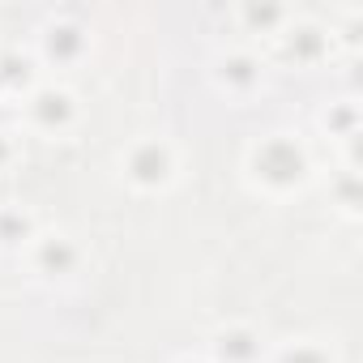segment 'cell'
Masks as SVG:
<instances>
[{"mask_svg": "<svg viewBox=\"0 0 363 363\" xmlns=\"http://www.w3.org/2000/svg\"><path fill=\"white\" fill-rule=\"evenodd\" d=\"M35 265H39L48 278H65V274H73V265H77V248H73V240H65V235H43V240H39V252H35Z\"/></svg>", "mask_w": 363, "mask_h": 363, "instance_id": "obj_6", "label": "cell"}, {"mask_svg": "<svg viewBox=\"0 0 363 363\" xmlns=\"http://www.w3.org/2000/svg\"><path fill=\"white\" fill-rule=\"evenodd\" d=\"M22 240H30V214L26 210H0V244L5 248H13V244H22Z\"/></svg>", "mask_w": 363, "mask_h": 363, "instance_id": "obj_9", "label": "cell"}, {"mask_svg": "<svg viewBox=\"0 0 363 363\" xmlns=\"http://www.w3.org/2000/svg\"><path fill=\"white\" fill-rule=\"evenodd\" d=\"M218 82L231 90V94H248L261 86V60H252L248 52H227L218 60Z\"/></svg>", "mask_w": 363, "mask_h": 363, "instance_id": "obj_5", "label": "cell"}, {"mask_svg": "<svg viewBox=\"0 0 363 363\" xmlns=\"http://www.w3.org/2000/svg\"><path fill=\"white\" fill-rule=\"evenodd\" d=\"M26 82V56H18V52H5L0 56V82Z\"/></svg>", "mask_w": 363, "mask_h": 363, "instance_id": "obj_12", "label": "cell"}, {"mask_svg": "<svg viewBox=\"0 0 363 363\" xmlns=\"http://www.w3.org/2000/svg\"><path fill=\"white\" fill-rule=\"evenodd\" d=\"M240 18H244V22H252V26H282V22H286V9H278V5H265V9L244 5V9H240Z\"/></svg>", "mask_w": 363, "mask_h": 363, "instance_id": "obj_11", "label": "cell"}, {"mask_svg": "<svg viewBox=\"0 0 363 363\" xmlns=\"http://www.w3.org/2000/svg\"><path fill=\"white\" fill-rule=\"evenodd\" d=\"M252 171H257L261 184H269V189H291V184H299V179H303L308 158H303V150L291 137L278 133V137H265L252 150Z\"/></svg>", "mask_w": 363, "mask_h": 363, "instance_id": "obj_1", "label": "cell"}, {"mask_svg": "<svg viewBox=\"0 0 363 363\" xmlns=\"http://www.w3.org/2000/svg\"><path fill=\"white\" fill-rule=\"evenodd\" d=\"M214 354H218L223 363H252V359L261 354V342H257L252 329H223V333L214 337Z\"/></svg>", "mask_w": 363, "mask_h": 363, "instance_id": "obj_7", "label": "cell"}, {"mask_svg": "<svg viewBox=\"0 0 363 363\" xmlns=\"http://www.w3.org/2000/svg\"><path fill=\"white\" fill-rule=\"evenodd\" d=\"M278 363H329V354H325L316 342H291V346L278 354Z\"/></svg>", "mask_w": 363, "mask_h": 363, "instance_id": "obj_10", "label": "cell"}, {"mask_svg": "<svg viewBox=\"0 0 363 363\" xmlns=\"http://www.w3.org/2000/svg\"><path fill=\"white\" fill-rule=\"evenodd\" d=\"M124 167H128V179H133V184L158 189V184H167V179H171L175 158H171V145H167V141H154V137H150V141H137V145L128 150Z\"/></svg>", "mask_w": 363, "mask_h": 363, "instance_id": "obj_2", "label": "cell"}, {"mask_svg": "<svg viewBox=\"0 0 363 363\" xmlns=\"http://www.w3.org/2000/svg\"><path fill=\"white\" fill-rule=\"evenodd\" d=\"M282 35H286L291 56H303V60L320 56V48H325V30H320V26H312V22H295V26H286Z\"/></svg>", "mask_w": 363, "mask_h": 363, "instance_id": "obj_8", "label": "cell"}, {"mask_svg": "<svg viewBox=\"0 0 363 363\" xmlns=\"http://www.w3.org/2000/svg\"><path fill=\"white\" fill-rule=\"evenodd\" d=\"M82 52H86V30H82L77 22L56 18V22L43 26V56H48V60L69 65V60H77Z\"/></svg>", "mask_w": 363, "mask_h": 363, "instance_id": "obj_4", "label": "cell"}, {"mask_svg": "<svg viewBox=\"0 0 363 363\" xmlns=\"http://www.w3.org/2000/svg\"><path fill=\"white\" fill-rule=\"evenodd\" d=\"M26 111H30V120H35L39 128H65V124L73 120L77 103H73V94H69V90H60V86H43V90H35V94H30Z\"/></svg>", "mask_w": 363, "mask_h": 363, "instance_id": "obj_3", "label": "cell"}]
</instances>
